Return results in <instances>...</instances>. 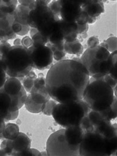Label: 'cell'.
I'll return each mask as SVG.
<instances>
[{"label":"cell","mask_w":117,"mask_h":156,"mask_svg":"<svg viewBox=\"0 0 117 156\" xmlns=\"http://www.w3.org/2000/svg\"><path fill=\"white\" fill-rule=\"evenodd\" d=\"M90 76L82 63L62 60L51 67L46 77V86L50 97L58 103L82 100Z\"/></svg>","instance_id":"cell-1"},{"label":"cell","mask_w":117,"mask_h":156,"mask_svg":"<svg viewBox=\"0 0 117 156\" xmlns=\"http://www.w3.org/2000/svg\"><path fill=\"white\" fill-rule=\"evenodd\" d=\"M1 62L6 73L10 77L24 78L33 69V63L27 48L11 46L1 58Z\"/></svg>","instance_id":"cell-2"},{"label":"cell","mask_w":117,"mask_h":156,"mask_svg":"<svg viewBox=\"0 0 117 156\" xmlns=\"http://www.w3.org/2000/svg\"><path fill=\"white\" fill-rule=\"evenodd\" d=\"M114 97V89L106 82L99 78H90L83 100L92 111L100 112L112 105Z\"/></svg>","instance_id":"cell-3"},{"label":"cell","mask_w":117,"mask_h":156,"mask_svg":"<svg viewBox=\"0 0 117 156\" xmlns=\"http://www.w3.org/2000/svg\"><path fill=\"white\" fill-rule=\"evenodd\" d=\"M91 111L82 99L68 103H58L54 106L51 116L55 122L64 128L79 126Z\"/></svg>","instance_id":"cell-4"},{"label":"cell","mask_w":117,"mask_h":156,"mask_svg":"<svg viewBox=\"0 0 117 156\" xmlns=\"http://www.w3.org/2000/svg\"><path fill=\"white\" fill-rule=\"evenodd\" d=\"M80 58L91 78H100L110 71L112 64L111 53L99 45L88 48Z\"/></svg>","instance_id":"cell-5"},{"label":"cell","mask_w":117,"mask_h":156,"mask_svg":"<svg viewBox=\"0 0 117 156\" xmlns=\"http://www.w3.org/2000/svg\"><path fill=\"white\" fill-rule=\"evenodd\" d=\"M80 156H110L117 153V144L94 130L84 132Z\"/></svg>","instance_id":"cell-6"},{"label":"cell","mask_w":117,"mask_h":156,"mask_svg":"<svg viewBox=\"0 0 117 156\" xmlns=\"http://www.w3.org/2000/svg\"><path fill=\"white\" fill-rule=\"evenodd\" d=\"M60 18L56 17L48 6L35 5L28 15V24L31 28L38 30L49 39L50 34Z\"/></svg>","instance_id":"cell-7"},{"label":"cell","mask_w":117,"mask_h":156,"mask_svg":"<svg viewBox=\"0 0 117 156\" xmlns=\"http://www.w3.org/2000/svg\"><path fill=\"white\" fill-rule=\"evenodd\" d=\"M80 148L73 147L67 141L65 129L51 134L47 140V156H80Z\"/></svg>","instance_id":"cell-8"},{"label":"cell","mask_w":117,"mask_h":156,"mask_svg":"<svg viewBox=\"0 0 117 156\" xmlns=\"http://www.w3.org/2000/svg\"><path fill=\"white\" fill-rule=\"evenodd\" d=\"M28 50L33 67L35 69L45 70L53 62V52L46 45H33Z\"/></svg>","instance_id":"cell-9"},{"label":"cell","mask_w":117,"mask_h":156,"mask_svg":"<svg viewBox=\"0 0 117 156\" xmlns=\"http://www.w3.org/2000/svg\"><path fill=\"white\" fill-rule=\"evenodd\" d=\"M60 18L67 22H76L82 11L83 1L60 0Z\"/></svg>","instance_id":"cell-10"},{"label":"cell","mask_w":117,"mask_h":156,"mask_svg":"<svg viewBox=\"0 0 117 156\" xmlns=\"http://www.w3.org/2000/svg\"><path fill=\"white\" fill-rule=\"evenodd\" d=\"M14 12L6 13L0 11V41H7L16 37L12 29L15 22Z\"/></svg>","instance_id":"cell-11"},{"label":"cell","mask_w":117,"mask_h":156,"mask_svg":"<svg viewBox=\"0 0 117 156\" xmlns=\"http://www.w3.org/2000/svg\"><path fill=\"white\" fill-rule=\"evenodd\" d=\"M30 95L33 100L38 104H45L51 99L46 86V78L42 73L39 74L38 77L35 79Z\"/></svg>","instance_id":"cell-12"},{"label":"cell","mask_w":117,"mask_h":156,"mask_svg":"<svg viewBox=\"0 0 117 156\" xmlns=\"http://www.w3.org/2000/svg\"><path fill=\"white\" fill-rule=\"evenodd\" d=\"M30 7H27L22 5L17 6L14 12L15 13V22L22 26V36L26 35L30 30V27L28 24V15L30 11L33 10Z\"/></svg>","instance_id":"cell-13"},{"label":"cell","mask_w":117,"mask_h":156,"mask_svg":"<svg viewBox=\"0 0 117 156\" xmlns=\"http://www.w3.org/2000/svg\"><path fill=\"white\" fill-rule=\"evenodd\" d=\"M81 9L87 13L90 19H98L105 12V6L102 1H83Z\"/></svg>","instance_id":"cell-14"},{"label":"cell","mask_w":117,"mask_h":156,"mask_svg":"<svg viewBox=\"0 0 117 156\" xmlns=\"http://www.w3.org/2000/svg\"><path fill=\"white\" fill-rule=\"evenodd\" d=\"M84 134V131L80 125L65 128V135L67 141L73 147L80 148Z\"/></svg>","instance_id":"cell-15"},{"label":"cell","mask_w":117,"mask_h":156,"mask_svg":"<svg viewBox=\"0 0 117 156\" xmlns=\"http://www.w3.org/2000/svg\"><path fill=\"white\" fill-rule=\"evenodd\" d=\"M12 140L13 146L12 156H18L20 153L31 148V140L27 135L23 133H19L16 138Z\"/></svg>","instance_id":"cell-16"},{"label":"cell","mask_w":117,"mask_h":156,"mask_svg":"<svg viewBox=\"0 0 117 156\" xmlns=\"http://www.w3.org/2000/svg\"><path fill=\"white\" fill-rule=\"evenodd\" d=\"M60 24L64 34L65 42H72L77 39V24L76 22H67L62 19H60Z\"/></svg>","instance_id":"cell-17"},{"label":"cell","mask_w":117,"mask_h":156,"mask_svg":"<svg viewBox=\"0 0 117 156\" xmlns=\"http://www.w3.org/2000/svg\"><path fill=\"white\" fill-rule=\"evenodd\" d=\"M23 87L19 78L10 77L6 79L2 89L10 97L19 94Z\"/></svg>","instance_id":"cell-18"},{"label":"cell","mask_w":117,"mask_h":156,"mask_svg":"<svg viewBox=\"0 0 117 156\" xmlns=\"http://www.w3.org/2000/svg\"><path fill=\"white\" fill-rule=\"evenodd\" d=\"M11 98L2 88L0 89V117L4 119L9 112Z\"/></svg>","instance_id":"cell-19"},{"label":"cell","mask_w":117,"mask_h":156,"mask_svg":"<svg viewBox=\"0 0 117 156\" xmlns=\"http://www.w3.org/2000/svg\"><path fill=\"white\" fill-rule=\"evenodd\" d=\"M10 97L11 98V105L9 111H19V109L24 105L27 99V91L24 87H22L19 94Z\"/></svg>","instance_id":"cell-20"},{"label":"cell","mask_w":117,"mask_h":156,"mask_svg":"<svg viewBox=\"0 0 117 156\" xmlns=\"http://www.w3.org/2000/svg\"><path fill=\"white\" fill-rule=\"evenodd\" d=\"M64 49L69 55L80 56L83 53V46L78 39H76L72 42H64Z\"/></svg>","instance_id":"cell-21"},{"label":"cell","mask_w":117,"mask_h":156,"mask_svg":"<svg viewBox=\"0 0 117 156\" xmlns=\"http://www.w3.org/2000/svg\"><path fill=\"white\" fill-rule=\"evenodd\" d=\"M46 45L53 52V58L57 62L62 60L63 58L67 55V53L64 49V42L56 45H53L50 44V42H48Z\"/></svg>","instance_id":"cell-22"},{"label":"cell","mask_w":117,"mask_h":156,"mask_svg":"<svg viewBox=\"0 0 117 156\" xmlns=\"http://www.w3.org/2000/svg\"><path fill=\"white\" fill-rule=\"evenodd\" d=\"M63 42H65L64 38V34L60 24V20H58L56 23V26L53 32L49 37V42H50L51 44L56 45Z\"/></svg>","instance_id":"cell-23"},{"label":"cell","mask_w":117,"mask_h":156,"mask_svg":"<svg viewBox=\"0 0 117 156\" xmlns=\"http://www.w3.org/2000/svg\"><path fill=\"white\" fill-rule=\"evenodd\" d=\"M26 109L32 113H39L42 112L45 107V104H38L33 100L31 95H27L26 101L24 103Z\"/></svg>","instance_id":"cell-24"},{"label":"cell","mask_w":117,"mask_h":156,"mask_svg":"<svg viewBox=\"0 0 117 156\" xmlns=\"http://www.w3.org/2000/svg\"><path fill=\"white\" fill-rule=\"evenodd\" d=\"M19 133V126L15 123H10L6 124L2 134L6 140H13L16 138Z\"/></svg>","instance_id":"cell-25"},{"label":"cell","mask_w":117,"mask_h":156,"mask_svg":"<svg viewBox=\"0 0 117 156\" xmlns=\"http://www.w3.org/2000/svg\"><path fill=\"white\" fill-rule=\"evenodd\" d=\"M117 97L115 96L112 105L105 110L99 112L103 117L110 121L117 118Z\"/></svg>","instance_id":"cell-26"},{"label":"cell","mask_w":117,"mask_h":156,"mask_svg":"<svg viewBox=\"0 0 117 156\" xmlns=\"http://www.w3.org/2000/svg\"><path fill=\"white\" fill-rule=\"evenodd\" d=\"M29 32L31 38L33 41V45H46L49 42V39L43 36L38 30L30 28Z\"/></svg>","instance_id":"cell-27"},{"label":"cell","mask_w":117,"mask_h":156,"mask_svg":"<svg viewBox=\"0 0 117 156\" xmlns=\"http://www.w3.org/2000/svg\"><path fill=\"white\" fill-rule=\"evenodd\" d=\"M17 0H0V11L6 13H12L17 6Z\"/></svg>","instance_id":"cell-28"},{"label":"cell","mask_w":117,"mask_h":156,"mask_svg":"<svg viewBox=\"0 0 117 156\" xmlns=\"http://www.w3.org/2000/svg\"><path fill=\"white\" fill-rule=\"evenodd\" d=\"M38 77L35 73L32 71H31L28 73V75L24 77L22 80V86L27 92H31V90L33 87L35 80Z\"/></svg>","instance_id":"cell-29"},{"label":"cell","mask_w":117,"mask_h":156,"mask_svg":"<svg viewBox=\"0 0 117 156\" xmlns=\"http://www.w3.org/2000/svg\"><path fill=\"white\" fill-rule=\"evenodd\" d=\"M117 37H112L107 39L105 42L99 44V46L106 48L110 53L117 51Z\"/></svg>","instance_id":"cell-30"},{"label":"cell","mask_w":117,"mask_h":156,"mask_svg":"<svg viewBox=\"0 0 117 156\" xmlns=\"http://www.w3.org/2000/svg\"><path fill=\"white\" fill-rule=\"evenodd\" d=\"M112 64L108 75L112 78L117 79V51L111 53Z\"/></svg>","instance_id":"cell-31"},{"label":"cell","mask_w":117,"mask_h":156,"mask_svg":"<svg viewBox=\"0 0 117 156\" xmlns=\"http://www.w3.org/2000/svg\"><path fill=\"white\" fill-rule=\"evenodd\" d=\"M1 149L5 152L7 156L13 155V146L12 140H4L0 145Z\"/></svg>","instance_id":"cell-32"},{"label":"cell","mask_w":117,"mask_h":156,"mask_svg":"<svg viewBox=\"0 0 117 156\" xmlns=\"http://www.w3.org/2000/svg\"><path fill=\"white\" fill-rule=\"evenodd\" d=\"M48 7L56 17L60 18V12L61 9L60 0L51 1Z\"/></svg>","instance_id":"cell-33"},{"label":"cell","mask_w":117,"mask_h":156,"mask_svg":"<svg viewBox=\"0 0 117 156\" xmlns=\"http://www.w3.org/2000/svg\"><path fill=\"white\" fill-rule=\"evenodd\" d=\"M57 102H56V101L54 100H51L48 101L47 102H46L45 104V107L42 111V112L43 113V114H45V115L47 116H51L52 114V112L54 108V106H56L57 104Z\"/></svg>","instance_id":"cell-34"},{"label":"cell","mask_w":117,"mask_h":156,"mask_svg":"<svg viewBox=\"0 0 117 156\" xmlns=\"http://www.w3.org/2000/svg\"><path fill=\"white\" fill-rule=\"evenodd\" d=\"M89 19L90 18L87 15V13L82 10V11L81 12L80 14L79 15L78 18L77 19L76 22L78 25H84L85 24H88Z\"/></svg>","instance_id":"cell-35"},{"label":"cell","mask_w":117,"mask_h":156,"mask_svg":"<svg viewBox=\"0 0 117 156\" xmlns=\"http://www.w3.org/2000/svg\"><path fill=\"white\" fill-rule=\"evenodd\" d=\"M98 78L101 79L103 80H104L105 82H106V83L108 84L113 89L117 87V79H115L112 78V76H111L108 74H107V75L102 76V77Z\"/></svg>","instance_id":"cell-36"},{"label":"cell","mask_w":117,"mask_h":156,"mask_svg":"<svg viewBox=\"0 0 117 156\" xmlns=\"http://www.w3.org/2000/svg\"><path fill=\"white\" fill-rule=\"evenodd\" d=\"M18 156H42V154H41V153H40L39 151H38L37 149L29 148L27 151H24V152H22V153H20Z\"/></svg>","instance_id":"cell-37"},{"label":"cell","mask_w":117,"mask_h":156,"mask_svg":"<svg viewBox=\"0 0 117 156\" xmlns=\"http://www.w3.org/2000/svg\"><path fill=\"white\" fill-rule=\"evenodd\" d=\"M6 80V73L3 68L2 62H1V58H0V89L2 88V86H4Z\"/></svg>","instance_id":"cell-38"},{"label":"cell","mask_w":117,"mask_h":156,"mask_svg":"<svg viewBox=\"0 0 117 156\" xmlns=\"http://www.w3.org/2000/svg\"><path fill=\"white\" fill-rule=\"evenodd\" d=\"M11 46V44L7 41H0V58H1L3 55L5 53L6 50H8Z\"/></svg>","instance_id":"cell-39"},{"label":"cell","mask_w":117,"mask_h":156,"mask_svg":"<svg viewBox=\"0 0 117 156\" xmlns=\"http://www.w3.org/2000/svg\"><path fill=\"white\" fill-rule=\"evenodd\" d=\"M19 111H9L7 115L5 117L4 119V121L5 122H8L11 120H14L16 119L18 116H19Z\"/></svg>","instance_id":"cell-40"},{"label":"cell","mask_w":117,"mask_h":156,"mask_svg":"<svg viewBox=\"0 0 117 156\" xmlns=\"http://www.w3.org/2000/svg\"><path fill=\"white\" fill-rule=\"evenodd\" d=\"M99 40L96 37H91L87 41V45L88 48H94L99 45Z\"/></svg>","instance_id":"cell-41"},{"label":"cell","mask_w":117,"mask_h":156,"mask_svg":"<svg viewBox=\"0 0 117 156\" xmlns=\"http://www.w3.org/2000/svg\"><path fill=\"white\" fill-rule=\"evenodd\" d=\"M22 45L28 49L33 45V41L29 37L26 36L22 39Z\"/></svg>","instance_id":"cell-42"},{"label":"cell","mask_w":117,"mask_h":156,"mask_svg":"<svg viewBox=\"0 0 117 156\" xmlns=\"http://www.w3.org/2000/svg\"><path fill=\"white\" fill-rule=\"evenodd\" d=\"M18 2H19L20 5L30 7L32 9L35 7V0H20L18 1Z\"/></svg>","instance_id":"cell-43"},{"label":"cell","mask_w":117,"mask_h":156,"mask_svg":"<svg viewBox=\"0 0 117 156\" xmlns=\"http://www.w3.org/2000/svg\"><path fill=\"white\" fill-rule=\"evenodd\" d=\"M89 28L88 24H85L84 25L77 24V33L78 34H83L87 33Z\"/></svg>","instance_id":"cell-44"},{"label":"cell","mask_w":117,"mask_h":156,"mask_svg":"<svg viewBox=\"0 0 117 156\" xmlns=\"http://www.w3.org/2000/svg\"><path fill=\"white\" fill-rule=\"evenodd\" d=\"M5 126V122L3 118L0 117V134L2 133Z\"/></svg>","instance_id":"cell-45"},{"label":"cell","mask_w":117,"mask_h":156,"mask_svg":"<svg viewBox=\"0 0 117 156\" xmlns=\"http://www.w3.org/2000/svg\"><path fill=\"white\" fill-rule=\"evenodd\" d=\"M13 45L15 46H19V45H22V39L17 38L15 40V41L13 42Z\"/></svg>","instance_id":"cell-46"},{"label":"cell","mask_w":117,"mask_h":156,"mask_svg":"<svg viewBox=\"0 0 117 156\" xmlns=\"http://www.w3.org/2000/svg\"><path fill=\"white\" fill-rule=\"evenodd\" d=\"M0 156H7V154L2 149H0Z\"/></svg>","instance_id":"cell-47"},{"label":"cell","mask_w":117,"mask_h":156,"mask_svg":"<svg viewBox=\"0 0 117 156\" xmlns=\"http://www.w3.org/2000/svg\"><path fill=\"white\" fill-rule=\"evenodd\" d=\"M0 140H5V139L4 138V135H3L2 133H1V134H0Z\"/></svg>","instance_id":"cell-48"}]
</instances>
